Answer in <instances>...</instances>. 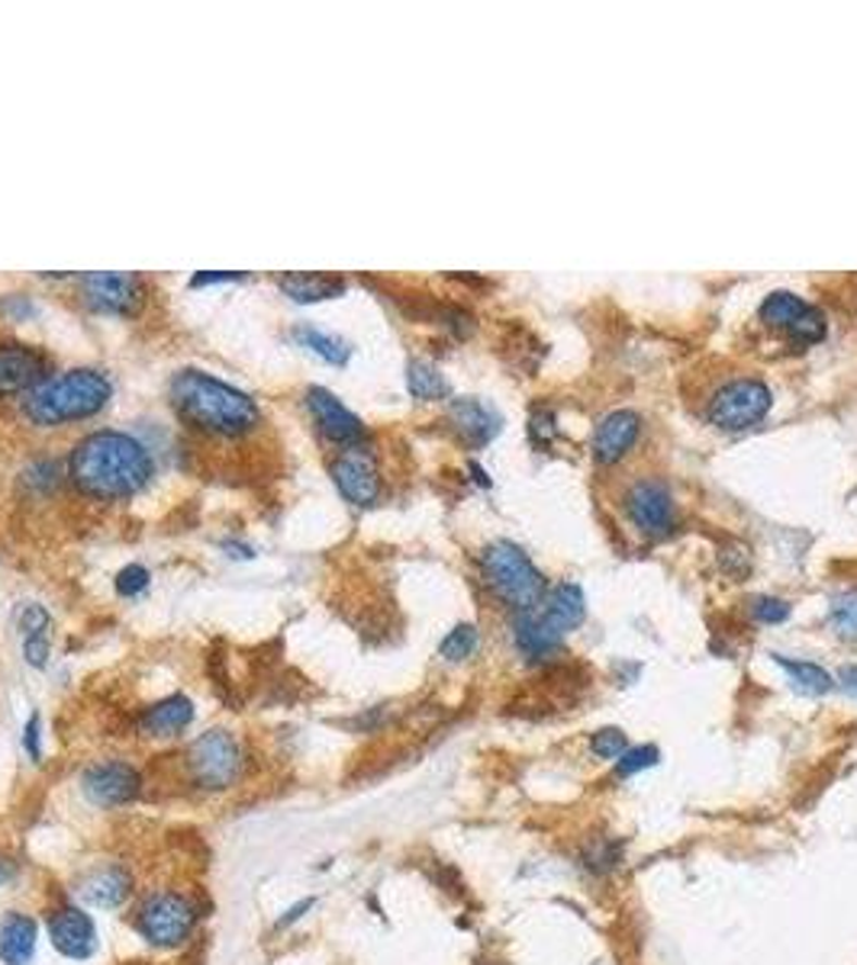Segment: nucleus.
Wrapping results in <instances>:
<instances>
[{
	"label": "nucleus",
	"instance_id": "obj_13",
	"mask_svg": "<svg viewBox=\"0 0 857 965\" xmlns=\"http://www.w3.org/2000/svg\"><path fill=\"white\" fill-rule=\"evenodd\" d=\"M306 406H310V412H313L319 432H323L329 441H336V444H342V447H352V444H362V441H365V426H362V419H358L352 409H345V406L339 403L336 393H329V390H323V386H310V390H306Z\"/></svg>",
	"mask_w": 857,
	"mask_h": 965
},
{
	"label": "nucleus",
	"instance_id": "obj_16",
	"mask_svg": "<svg viewBox=\"0 0 857 965\" xmlns=\"http://www.w3.org/2000/svg\"><path fill=\"white\" fill-rule=\"evenodd\" d=\"M513 644L516 650L529 660V663H542L549 660L552 653L562 650V634L539 614V609H529V612H516L513 614Z\"/></svg>",
	"mask_w": 857,
	"mask_h": 965
},
{
	"label": "nucleus",
	"instance_id": "obj_24",
	"mask_svg": "<svg viewBox=\"0 0 857 965\" xmlns=\"http://www.w3.org/2000/svg\"><path fill=\"white\" fill-rule=\"evenodd\" d=\"M773 663H777V666L790 676V683H793L799 693H806V696H826V693H832V686H835L832 673L822 670L819 663H809V660H790V657H780V653H773Z\"/></svg>",
	"mask_w": 857,
	"mask_h": 965
},
{
	"label": "nucleus",
	"instance_id": "obj_39",
	"mask_svg": "<svg viewBox=\"0 0 857 965\" xmlns=\"http://www.w3.org/2000/svg\"><path fill=\"white\" fill-rule=\"evenodd\" d=\"M23 747H26V753H29V760H33V763H39V760H42V750H39V714H33V718L26 721V731H23Z\"/></svg>",
	"mask_w": 857,
	"mask_h": 965
},
{
	"label": "nucleus",
	"instance_id": "obj_21",
	"mask_svg": "<svg viewBox=\"0 0 857 965\" xmlns=\"http://www.w3.org/2000/svg\"><path fill=\"white\" fill-rule=\"evenodd\" d=\"M278 287L281 293L290 296L293 303H323V300H336L349 290L345 277H336V274H303V270H293V274H285L278 277Z\"/></svg>",
	"mask_w": 857,
	"mask_h": 965
},
{
	"label": "nucleus",
	"instance_id": "obj_38",
	"mask_svg": "<svg viewBox=\"0 0 857 965\" xmlns=\"http://www.w3.org/2000/svg\"><path fill=\"white\" fill-rule=\"evenodd\" d=\"M0 313H7L13 322H23V319L36 316V306H33L29 296H7V300L0 303Z\"/></svg>",
	"mask_w": 857,
	"mask_h": 965
},
{
	"label": "nucleus",
	"instance_id": "obj_2",
	"mask_svg": "<svg viewBox=\"0 0 857 965\" xmlns=\"http://www.w3.org/2000/svg\"><path fill=\"white\" fill-rule=\"evenodd\" d=\"M172 406L178 419L213 439H242L262 422L259 403L249 393L203 370H181L172 380Z\"/></svg>",
	"mask_w": 857,
	"mask_h": 965
},
{
	"label": "nucleus",
	"instance_id": "obj_9",
	"mask_svg": "<svg viewBox=\"0 0 857 965\" xmlns=\"http://www.w3.org/2000/svg\"><path fill=\"white\" fill-rule=\"evenodd\" d=\"M626 516L648 537H665L673 528V496L665 480L645 477L626 493Z\"/></svg>",
	"mask_w": 857,
	"mask_h": 965
},
{
	"label": "nucleus",
	"instance_id": "obj_26",
	"mask_svg": "<svg viewBox=\"0 0 857 965\" xmlns=\"http://www.w3.org/2000/svg\"><path fill=\"white\" fill-rule=\"evenodd\" d=\"M622 853H626V843L619 837H593L590 843H583L580 863L593 876H609L613 869H619Z\"/></svg>",
	"mask_w": 857,
	"mask_h": 965
},
{
	"label": "nucleus",
	"instance_id": "obj_6",
	"mask_svg": "<svg viewBox=\"0 0 857 965\" xmlns=\"http://www.w3.org/2000/svg\"><path fill=\"white\" fill-rule=\"evenodd\" d=\"M136 927L139 934L162 950H175L181 943H188V937L197 927V907L185 894L175 891H162L146 898V904L136 914Z\"/></svg>",
	"mask_w": 857,
	"mask_h": 965
},
{
	"label": "nucleus",
	"instance_id": "obj_1",
	"mask_svg": "<svg viewBox=\"0 0 857 965\" xmlns=\"http://www.w3.org/2000/svg\"><path fill=\"white\" fill-rule=\"evenodd\" d=\"M155 473L142 441L126 432H94L75 444L68 460L72 483L91 499H129Z\"/></svg>",
	"mask_w": 857,
	"mask_h": 965
},
{
	"label": "nucleus",
	"instance_id": "obj_29",
	"mask_svg": "<svg viewBox=\"0 0 857 965\" xmlns=\"http://www.w3.org/2000/svg\"><path fill=\"white\" fill-rule=\"evenodd\" d=\"M477 644H480V634H477L475 624H458V627L449 631V637L442 640L439 653L445 660H452V663H462V660H468L475 653Z\"/></svg>",
	"mask_w": 857,
	"mask_h": 965
},
{
	"label": "nucleus",
	"instance_id": "obj_14",
	"mask_svg": "<svg viewBox=\"0 0 857 965\" xmlns=\"http://www.w3.org/2000/svg\"><path fill=\"white\" fill-rule=\"evenodd\" d=\"M49 937H52V947L68 956V960H88L94 956L97 950V930L94 920L81 911V907H59L52 917H49Z\"/></svg>",
	"mask_w": 857,
	"mask_h": 965
},
{
	"label": "nucleus",
	"instance_id": "obj_37",
	"mask_svg": "<svg viewBox=\"0 0 857 965\" xmlns=\"http://www.w3.org/2000/svg\"><path fill=\"white\" fill-rule=\"evenodd\" d=\"M232 280H245L242 270H197L191 277V287H213V283H232Z\"/></svg>",
	"mask_w": 857,
	"mask_h": 965
},
{
	"label": "nucleus",
	"instance_id": "obj_4",
	"mask_svg": "<svg viewBox=\"0 0 857 965\" xmlns=\"http://www.w3.org/2000/svg\"><path fill=\"white\" fill-rule=\"evenodd\" d=\"M480 573H483V583L493 589V596L503 599L513 612L535 609L549 593L542 570L513 541H490L480 550Z\"/></svg>",
	"mask_w": 857,
	"mask_h": 965
},
{
	"label": "nucleus",
	"instance_id": "obj_31",
	"mask_svg": "<svg viewBox=\"0 0 857 965\" xmlns=\"http://www.w3.org/2000/svg\"><path fill=\"white\" fill-rule=\"evenodd\" d=\"M826 316L816 309V306H809L790 329H786V335L796 342V345H816V342H822L826 339Z\"/></svg>",
	"mask_w": 857,
	"mask_h": 965
},
{
	"label": "nucleus",
	"instance_id": "obj_22",
	"mask_svg": "<svg viewBox=\"0 0 857 965\" xmlns=\"http://www.w3.org/2000/svg\"><path fill=\"white\" fill-rule=\"evenodd\" d=\"M36 953V920L10 911L0 924V960L7 965H26Z\"/></svg>",
	"mask_w": 857,
	"mask_h": 965
},
{
	"label": "nucleus",
	"instance_id": "obj_15",
	"mask_svg": "<svg viewBox=\"0 0 857 965\" xmlns=\"http://www.w3.org/2000/svg\"><path fill=\"white\" fill-rule=\"evenodd\" d=\"M639 435H642V419L632 409H616V412L603 416L600 426H596L593 457L600 464H616L635 447Z\"/></svg>",
	"mask_w": 857,
	"mask_h": 965
},
{
	"label": "nucleus",
	"instance_id": "obj_11",
	"mask_svg": "<svg viewBox=\"0 0 857 965\" xmlns=\"http://www.w3.org/2000/svg\"><path fill=\"white\" fill-rule=\"evenodd\" d=\"M142 789V779L136 773V766L123 763V760H103L88 766V773L81 776V791L88 795V801L97 808H119L129 804Z\"/></svg>",
	"mask_w": 857,
	"mask_h": 965
},
{
	"label": "nucleus",
	"instance_id": "obj_12",
	"mask_svg": "<svg viewBox=\"0 0 857 965\" xmlns=\"http://www.w3.org/2000/svg\"><path fill=\"white\" fill-rule=\"evenodd\" d=\"M46 380H49L46 354L29 348V345H20V342L0 345V396L29 393Z\"/></svg>",
	"mask_w": 857,
	"mask_h": 965
},
{
	"label": "nucleus",
	"instance_id": "obj_36",
	"mask_svg": "<svg viewBox=\"0 0 857 965\" xmlns=\"http://www.w3.org/2000/svg\"><path fill=\"white\" fill-rule=\"evenodd\" d=\"M20 627H23V640H33V637H49V627H52V621H49V614L42 612L39 606H26V609L20 612Z\"/></svg>",
	"mask_w": 857,
	"mask_h": 965
},
{
	"label": "nucleus",
	"instance_id": "obj_32",
	"mask_svg": "<svg viewBox=\"0 0 857 965\" xmlns=\"http://www.w3.org/2000/svg\"><path fill=\"white\" fill-rule=\"evenodd\" d=\"M590 750H593V757H600V760H619L626 750H629V737H626V731H619V727H600L593 737H590Z\"/></svg>",
	"mask_w": 857,
	"mask_h": 965
},
{
	"label": "nucleus",
	"instance_id": "obj_8",
	"mask_svg": "<svg viewBox=\"0 0 857 965\" xmlns=\"http://www.w3.org/2000/svg\"><path fill=\"white\" fill-rule=\"evenodd\" d=\"M332 480L339 486V493L352 503V506H375L381 496V473L375 464V454L362 444H352L345 450L336 454L332 460Z\"/></svg>",
	"mask_w": 857,
	"mask_h": 965
},
{
	"label": "nucleus",
	"instance_id": "obj_18",
	"mask_svg": "<svg viewBox=\"0 0 857 965\" xmlns=\"http://www.w3.org/2000/svg\"><path fill=\"white\" fill-rule=\"evenodd\" d=\"M449 422L455 426V432L471 447H483L500 432V416L490 406H483L480 399H471V396H462V399L449 403Z\"/></svg>",
	"mask_w": 857,
	"mask_h": 965
},
{
	"label": "nucleus",
	"instance_id": "obj_10",
	"mask_svg": "<svg viewBox=\"0 0 857 965\" xmlns=\"http://www.w3.org/2000/svg\"><path fill=\"white\" fill-rule=\"evenodd\" d=\"M81 296L97 313L133 316L142 303V280L136 274H110L94 270L81 277Z\"/></svg>",
	"mask_w": 857,
	"mask_h": 965
},
{
	"label": "nucleus",
	"instance_id": "obj_34",
	"mask_svg": "<svg viewBox=\"0 0 857 965\" xmlns=\"http://www.w3.org/2000/svg\"><path fill=\"white\" fill-rule=\"evenodd\" d=\"M149 570L146 567H139V563H129L126 570H119V576H116V593L119 596H139V593H146V586H149Z\"/></svg>",
	"mask_w": 857,
	"mask_h": 965
},
{
	"label": "nucleus",
	"instance_id": "obj_25",
	"mask_svg": "<svg viewBox=\"0 0 857 965\" xmlns=\"http://www.w3.org/2000/svg\"><path fill=\"white\" fill-rule=\"evenodd\" d=\"M812 303H806L803 296H796V293H790V290H773L767 300L761 303V309H758V316H761L764 326H770V329H790L806 309H809Z\"/></svg>",
	"mask_w": 857,
	"mask_h": 965
},
{
	"label": "nucleus",
	"instance_id": "obj_28",
	"mask_svg": "<svg viewBox=\"0 0 857 965\" xmlns=\"http://www.w3.org/2000/svg\"><path fill=\"white\" fill-rule=\"evenodd\" d=\"M829 624L839 637L857 644V589H842L829 602Z\"/></svg>",
	"mask_w": 857,
	"mask_h": 965
},
{
	"label": "nucleus",
	"instance_id": "obj_7",
	"mask_svg": "<svg viewBox=\"0 0 857 965\" xmlns=\"http://www.w3.org/2000/svg\"><path fill=\"white\" fill-rule=\"evenodd\" d=\"M193 786L206 791L229 789L242 773V750L229 731H206L197 737L188 753Z\"/></svg>",
	"mask_w": 857,
	"mask_h": 965
},
{
	"label": "nucleus",
	"instance_id": "obj_43",
	"mask_svg": "<svg viewBox=\"0 0 857 965\" xmlns=\"http://www.w3.org/2000/svg\"><path fill=\"white\" fill-rule=\"evenodd\" d=\"M13 876H16V866L10 860H0V885L13 881Z\"/></svg>",
	"mask_w": 857,
	"mask_h": 965
},
{
	"label": "nucleus",
	"instance_id": "obj_27",
	"mask_svg": "<svg viewBox=\"0 0 857 965\" xmlns=\"http://www.w3.org/2000/svg\"><path fill=\"white\" fill-rule=\"evenodd\" d=\"M406 390L429 403V399H445L449 396V380L439 373V367H432L429 360H409L406 364Z\"/></svg>",
	"mask_w": 857,
	"mask_h": 965
},
{
	"label": "nucleus",
	"instance_id": "obj_42",
	"mask_svg": "<svg viewBox=\"0 0 857 965\" xmlns=\"http://www.w3.org/2000/svg\"><path fill=\"white\" fill-rule=\"evenodd\" d=\"M310 907H313V898H306V901H300V904H293V907H290V911H287L285 917H281V920H278V930H281V927H287V924H293V920H297V917H300V914H303V911H310Z\"/></svg>",
	"mask_w": 857,
	"mask_h": 965
},
{
	"label": "nucleus",
	"instance_id": "obj_40",
	"mask_svg": "<svg viewBox=\"0 0 857 965\" xmlns=\"http://www.w3.org/2000/svg\"><path fill=\"white\" fill-rule=\"evenodd\" d=\"M223 550H229V557H236V560H252L255 557V550L249 544H239V541H223Z\"/></svg>",
	"mask_w": 857,
	"mask_h": 965
},
{
	"label": "nucleus",
	"instance_id": "obj_35",
	"mask_svg": "<svg viewBox=\"0 0 857 965\" xmlns=\"http://www.w3.org/2000/svg\"><path fill=\"white\" fill-rule=\"evenodd\" d=\"M752 614L761 624H780V621L790 618V602L773 599V596H758V599H752Z\"/></svg>",
	"mask_w": 857,
	"mask_h": 965
},
{
	"label": "nucleus",
	"instance_id": "obj_33",
	"mask_svg": "<svg viewBox=\"0 0 857 965\" xmlns=\"http://www.w3.org/2000/svg\"><path fill=\"white\" fill-rule=\"evenodd\" d=\"M529 439L535 447H549L552 441L558 439V426H555V416L549 409H535L532 419H529Z\"/></svg>",
	"mask_w": 857,
	"mask_h": 965
},
{
	"label": "nucleus",
	"instance_id": "obj_23",
	"mask_svg": "<svg viewBox=\"0 0 857 965\" xmlns=\"http://www.w3.org/2000/svg\"><path fill=\"white\" fill-rule=\"evenodd\" d=\"M293 342L306 352H313L316 357H323L326 364L332 367H345L349 357H352V345L342 339V335H332V332H323L316 326H297L293 329Z\"/></svg>",
	"mask_w": 857,
	"mask_h": 965
},
{
	"label": "nucleus",
	"instance_id": "obj_30",
	"mask_svg": "<svg viewBox=\"0 0 857 965\" xmlns=\"http://www.w3.org/2000/svg\"><path fill=\"white\" fill-rule=\"evenodd\" d=\"M658 757H661V750L652 747V744L629 747V750L616 760V776H619V779H629V776H635V773H645V770L658 766Z\"/></svg>",
	"mask_w": 857,
	"mask_h": 965
},
{
	"label": "nucleus",
	"instance_id": "obj_20",
	"mask_svg": "<svg viewBox=\"0 0 857 965\" xmlns=\"http://www.w3.org/2000/svg\"><path fill=\"white\" fill-rule=\"evenodd\" d=\"M193 721V704L185 696H172L162 699L152 708H146V714L139 718V734L142 737H178L188 724Z\"/></svg>",
	"mask_w": 857,
	"mask_h": 965
},
{
	"label": "nucleus",
	"instance_id": "obj_19",
	"mask_svg": "<svg viewBox=\"0 0 857 965\" xmlns=\"http://www.w3.org/2000/svg\"><path fill=\"white\" fill-rule=\"evenodd\" d=\"M535 609L565 637L568 631L580 627V621L587 618V599L577 583H558L552 593H545V599Z\"/></svg>",
	"mask_w": 857,
	"mask_h": 965
},
{
	"label": "nucleus",
	"instance_id": "obj_5",
	"mask_svg": "<svg viewBox=\"0 0 857 965\" xmlns=\"http://www.w3.org/2000/svg\"><path fill=\"white\" fill-rule=\"evenodd\" d=\"M770 403H773V396L764 380L742 377V380H732L713 393L706 416L722 432H745V429L758 426L770 412Z\"/></svg>",
	"mask_w": 857,
	"mask_h": 965
},
{
	"label": "nucleus",
	"instance_id": "obj_3",
	"mask_svg": "<svg viewBox=\"0 0 857 965\" xmlns=\"http://www.w3.org/2000/svg\"><path fill=\"white\" fill-rule=\"evenodd\" d=\"M110 393H113V386L100 370L78 367V370H68V373L52 377V380L39 383L36 390H29V396L23 399V412L33 426L55 429L65 422L97 416L110 403Z\"/></svg>",
	"mask_w": 857,
	"mask_h": 965
},
{
	"label": "nucleus",
	"instance_id": "obj_17",
	"mask_svg": "<svg viewBox=\"0 0 857 965\" xmlns=\"http://www.w3.org/2000/svg\"><path fill=\"white\" fill-rule=\"evenodd\" d=\"M129 891H133V876L116 863L94 866L78 878V894L94 907H119L129 898Z\"/></svg>",
	"mask_w": 857,
	"mask_h": 965
},
{
	"label": "nucleus",
	"instance_id": "obj_41",
	"mask_svg": "<svg viewBox=\"0 0 857 965\" xmlns=\"http://www.w3.org/2000/svg\"><path fill=\"white\" fill-rule=\"evenodd\" d=\"M839 683H842V686H845L852 696H857V663L842 666V673H839Z\"/></svg>",
	"mask_w": 857,
	"mask_h": 965
}]
</instances>
